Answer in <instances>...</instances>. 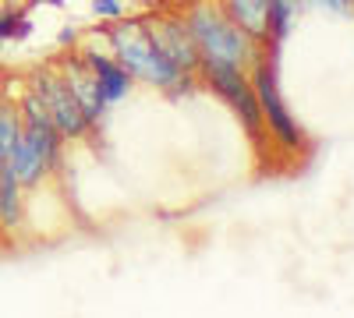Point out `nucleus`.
I'll list each match as a JSON object with an SVG mask.
<instances>
[{"label":"nucleus","mask_w":354,"mask_h":318,"mask_svg":"<svg viewBox=\"0 0 354 318\" xmlns=\"http://www.w3.org/2000/svg\"><path fill=\"white\" fill-rule=\"evenodd\" d=\"M18 113H21V141L15 152V173H18L21 188H36L61 163V141L64 138L57 131L50 110L36 89L21 99Z\"/></svg>","instance_id":"nucleus-1"},{"label":"nucleus","mask_w":354,"mask_h":318,"mask_svg":"<svg viewBox=\"0 0 354 318\" xmlns=\"http://www.w3.org/2000/svg\"><path fill=\"white\" fill-rule=\"evenodd\" d=\"M106 43L113 50V61L131 74V81H145V85H153V89H188L192 74L174 68L153 46L149 32H145V21H121L117 18L113 28L106 32Z\"/></svg>","instance_id":"nucleus-2"},{"label":"nucleus","mask_w":354,"mask_h":318,"mask_svg":"<svg viewBox=\"0 0 354 318\" xmlns=\"http://www.w3.org/2000/svg\"><path fill=\"white\" fill-rule=\"evenodd\" d=\"M188 32L198 46V57L209 64H230V68H252L262 53V43H255L241 25H234L223 8L198 4L188 11ZM198 61V64H202Z\"/></svg>","instance_id":"nucleus-3"},{"label":"nucleus","mask_w":354,"mask_h":318,"mask_svg":"<svg viewBox=\"0 0 354 318\" xmlns=\"http://www.w3.org/2000/svg\"><path fill=\"white\" fill-rule=\"evenodd\" d=\"M248 78H252V89H255V99H259V110H262V124L270 128V135L277 138V146H280L283 152L305 149V131H301L298 117H290V110H287V103H283V96H280L273 53H270V57L259 53Z\"/></svg>","instance_id":"nucleus-4"},{"label":"nucleus","mask_w":354,"mask_h":318,"mask_svg":"<svg viewBox=\"0 0 354 318\" xmlns=\"http://www.w3.org/2000/svg\"><path fill=\"white\" fill-rule=\"evenodd\" d=\"M198 74L205 78V85H213V92H216L220 99L230 103V110L241 117L245 131L259 141L262 131H266V124H262V110H259V99H255V89H252V78L245 74V68L202 61V64H198Z\"/></svg>","instance_id":"nucleus-5"},{"label":"nucleus","mask_w":354,"mask_h":318,"mask_svg":"<svg viewBox=\"0 0 354 318\" xmlns=\"http://www.w3.org/2000/svg\"><path fill=\"white\" fill-rule=\"evenodd\" d=\"M145 32H149L153 46L167 57L174 68H181L185 74L198 71L202 57H198V46H195V39L188 32V21L181 14L167 11V14H156V18H145Z\"/></svg>","instance_id":"nucleus-6"},{"label":"nucleus","mask_w":354,"mask_h":318,"mask_svg":"<svg viewBox=\"0 0 354 318\" xmlns=\"http://www.w3.org/2000/svg\"><path fill=\"white\" fill-rule=\"evenodd\" d=\"M36 92L43 96V103L50 110L57 131H61V138H85L88 131H93V124H88V117H85V110L71 96V89H68V81L61 78V71H43L36 78Z\"/></svg>","instance_id":"nucleus-7"},{"label":"nucleus","mask_w":354,"mask_h":318,"mask_svg":"<svg viewBox=\"0 0 354 318\" xmlns=\"http://www.w3.org/2000/svg\"><path fill=\"white\" fill-rule=\"evenodd\" d=\"M82 61H85L88 74L96 78V89H100V96H103L106 106L121 103V99L131 92V74L117 64L113 57H106V53H100V50H85Z\"/></svg>","instance_id":"nucleus-8"},{"label":"nucleus","mask_w":354,"mask_h":318,"mask_svg":"<svg viewBox=\"0 0 354 318\" xmlns=\"http://www.w3.org/2000/svg\"><path fill=\"white\" fill-rule=\"evenodd\" d=\"M61 78L68 81L71 96H75V99H78V106L85 110L88 124L96 128V124L103 121V113H106V103H103V96H100V89H96V78L88 74V68H85L82 57H71V61H64V64H61Z\"/></svg>","instance_id":"nucleus-9"},{"label":"nucleus","mask_w":354,"mask_h":318,"mask_svg":"<svg viewBox=\"0 0 354 318\" xmlns=\"http://www.w3.org/2000/svg\"><path fill=\"white\" fill-rule=\"evenodd\" d=\"M234 25H241L255 43H266L270 36V0H223L220 4Z\"/></svg>","instance_id":"nucleus-10"},{"label":"nucleus","mask_w":354,"mask_h":318,"mask_svg":"<svg viewBox=\"0 0 354 318\" xmlns=\"http://www.w3.org/2000/svg\"><path fill=\"white\" fill-rule=\"evenodd\" d=\"M298 11H301V0H270V36L266 43H283L290 36L294 21H298Z\"/></svg>","instance_id":"nucleus-11"},{"label":"nucleus","mask_w":354,"mask_h":318,"mask_svg":"<svg viewBox=\"0 0 354 318\" xmlns=\"http://www.w3.org/2000/svg\"><path fill=\"white\" fill-rule=\"evenodd\" d=\"M28 32H32V21H28L25 14H18L15 8L0 11V43H8V39H28Z\"/></svg>","instance_id":"nucleus-12"},{"label":"nucleus","mask_w":354,"mask_h":318,"mask_svg":"<svg viewBox=\"0 0 354 318\" xmlns=\"http://www.w3.org/2000/svg\"><path fill=\"white\" fill-rule=\"evenodd\" d=\"M93 11H96V18H106V21L124 18V4H121V0H93Z\"/></svg>","instance_id":"nucleus-13"},{"label":"nucleus","mask_w":354,"mask_h":318,"mask_svg":"<svg viewBox=\"0 0 354 318\" xmlns=\"http://www.w3.org/2000/svg\"><path fill=\"white\" fill-rule=\"evenodd\" d=\"M308 4H315V8H326V11H337V14H351L354 0H308Z\"/></svg>","instance_id":"nucleus-14"},{"label":"nucleus","mask_w":354,"mask_h":318,"mask_svg":"<svg viewBox=\"0 0 354 318\" xmlns=\"http://www.w3.org/2000/svg\"><path fill=\"white\" fill-rule=\"evenodd\" d=\"M163 4H167L170 11H192V8L202 4V0H163Z\"/></svg>","instance_id":"nucleus-15"},{"label":"nucleus","mask_w":354,"mask_h":318,"mask_svg":"<svg viewBox=\"0 0 354 318\" xmlns=\"http://www.w3.org/2000/svg\"><path fill=\"white\" fill-rule=\"evenodd\" d=\"M28 4H32V8H64V0H28Z\"/></svg>","instance_id":"nucleus-16"},{"label":"nucleus","mask_w":354,"mask_h":318,"mask_svg":"<svg viewBox=\"0 0 354 318\" xmlns=\"http://www.w3.org/2000/svg\"><path fill=\"white\" fill-rule=\"evenodd\" d=\"M75 36H78V28H64V36H61V43H75Z\"/></svg>","instance_id":"nucleus-17"}]
</instances>
